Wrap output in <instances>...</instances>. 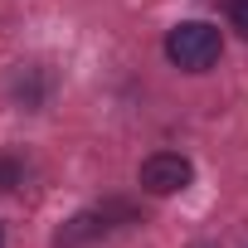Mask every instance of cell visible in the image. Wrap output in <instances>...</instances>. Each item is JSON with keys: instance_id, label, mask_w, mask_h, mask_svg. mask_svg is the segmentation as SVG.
I'll use <instances>...</instances> for the list:
<instances>
[{"instance_id": "obj_1", "label": "cell", "mask_w": 248, "mask_h": 248, "mask_svg": "<svg viewBox=\"0 0 248 248\" xmlns=\"http://www.w3.org/2000/svg\"><path fill=\"white\" fill-rule=\"evenodd\" d=\"M219 54H224V39H219V30L204 25V20H185V25H175V30L166 34V59H170L175 68H185V73L214 68Z\"/></svg>"}, {"instance_id": "obj_2", "label": "cell", "mask_w": 248, "mask_h": 248, "mask_svg": "<svg viewBox=\"0 0 248 248\" xmlns=\"http://www.w3.org/2000/svg\"><path fill=\"white\" fill-rule=\"evenodd\" d=\"M190 180H195V166L180 151H156L141 161V190L146 195H180Z\"/></svg>"}, {"instance_id": "obj_3", "label": "cell", "mask_w": 248, "mask_h": 248, "mask_svg": "<svg viewBox=\"0 0 248 248\" xmlns=\"http://www.w3.org/2000/svg\"><path fill=\"white\" fill-rule=\"evenodd\" d=\"M112 219H132V209H127V204H107V209H88V214H78V219L59 233V248H73V243H83V238L107 233Z\"/></svg>"}, {"instance_id": "obj_4", "label": "cell", "mask_w": 248, "mask_h": 248, "mask_svg": "<svg viewBox=\"0 0 248 248\" xmlns=\"http://www.w3.org/2000/svg\"><path fill=\"white\" fill-rule=\"evenodd\" d=\"M229 25L248 39V0H233V10H229Z\"/></svg>"}, {"instance_id": "obj_5", "label": "cell", "mask_w": 248, "mask_h": 248, "mask_svg": "<svg viewBox=\"0 0 248 248\" xmlns=\"http://www.w3.org/2000/svg\"><path fill=\"white\" fill-rule=\"evenodd\" d=\"M15 180H20V166L15 161H0V190H15Z\"/></svg>"}, {"instance_id": "obj_6", "label": "cell", "mask_w": 248, "mask_h": 248, "mask_svg": "<svg viewBox=\"0 0 248 248\" xmlns=\"http://www.w3.org/2000/svg\"><path fill=\"white\" fill-rule=\"evenodd\" d=\"M0 248H5V229H0Z\"/></svg>"}]
</instances>
